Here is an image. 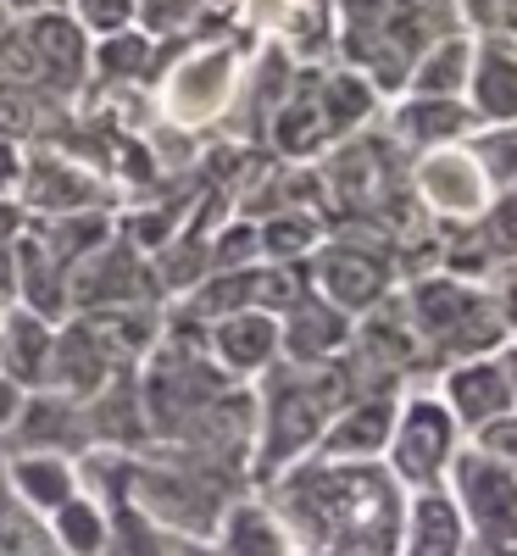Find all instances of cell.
Segmentation results:
<instances>
[{
    "instance_id": "24",
    "label": "cell",
    "mask_w": 517,
    "mask_h": 556,
    "mask_svg": "<svg viewBox=\"0 0 517 556\" xmlns=\"http://www.w3.org/2000/svg\"><path fill=\"white\" fill-rule=\"evenodd\" d=\"M12 401H17L12 390H0V417H7V412H12Z\"/></svg>"
},
{
    "instance_id": "16",
    "label": "cell",
    "mask_w": 517,
    "mask_h": 556,
    "mask_svg": "<svg viewBox=\"0 0 517 556\" xmlns=\"http://www.w3.org/2000/svg\"><path fill=\"white\" fill-rule=\"evenodd\" d=\"M217 345H223V356H228L234 367H240V374H251V367L273 362V351H278V323H273V317H262V312L228 317L223 329H217Z\"/></svg>"
},
{
    "instance_id": "23",
    "label": "cell",
    "mask_w": 517,
    "mask_h": 556,
    "mask_svg": "<svg viewBox=\"0 0 517 556\" xmlns=\"http://www.w3.org/2000/svg\"><path fill=\"white\" fill-rule=\"evenodd\" d=\"M501 367H506V384H512V406H517V340L501 345Z\"/></svg>"
},
{
    "instance_id": "20",
    "label": "cell",
    "mask_w": 517,
    "mask_h": 556,
    "mask_svg": "<svg viewBox=\"0 0 517 556\" xmlns=\"http://www.w3.org/2000/svg\"><path fill=\"white\" fill-rule=\"evenodd\" d=\"M484 290H490V301H495V317H501L506 340H517V262L495 267V273L484 278Z\"/></svg>"
},
{
    "instance_id": "1",
    "label": "cell",
    "mask_w": 517,
    "mask_h": 556,
    "mask_svg": "<svg viewBox=\"0 0 517 556\" xmlns=\"http://www.w3.org/2000/svg\"><path fill=\"white\" fill-rule=\"evenodd\" d=\"M273 518L295 556H395L406 523V490L384 462L312 456L273 490Z\"/></svg>"
},
{
    "instance_id": "3",
    "label": "cell",
    "mask_w": 517,
    "mask_h": 556,
    "mask_svg": "<svg viewBox=\"0 0 517 556\" xmlns=\"http://www.w3.org/2000/svg\"><path fill=\"white\" fill-rule=\"evenodd\" d=\"M462 445H467V434H462V424L451 417V406L440 395L423 390V395H406L395 406V429H390V445H384V468L395 473V484L406 495L440 490Z\"/></svg>"
},
{
    "instance_id": "12",
    "label": "cell",
    "mask_w": 517,
    "mask_h": 556,
    "mask_svg": "<svg viewBox=\"0 0 517 556\" xmlns=\"http://www.w3.org/2000/svg\"><path fill=\"white\" fill-rule=\"evenodd\" d=\"M395 128H401L406 146H417V151H440V146H462V139L479 128V117H474V106H467V101L412 96V101L395 112Z\"/></svg>"
},
{
    "instance_id": "14",
    "label": "cell",
    "mask_w": 517,
    "mask_h": 556,
    "mask_svg": "<svg viewBox=\"0 0 517 556\" xmlns=\"http://www.w3.org/2000/svg\"><path fill=\"white\" fill-rule=\"evenodd\" d=\"M467 73H474V45L467 39H434L423 62L412 67V96H445L462 101L467 96Z\"/></svg>"
},
{
    "instance_id": "9",
    "label": "cell",
    "mask_w": 517,
    "mask_h": 556,
    "mask_svg": "<svg viewBox=\"0 0 517 556\" xmlns=\"http://www.w3.org/2000/svg\"><path fill=\"white\" fill-rule=\"evenodd\" d=\"M317 285H323V301L340 306V312H373L390 290V262L373 256V251H356V245H335L323 251L317 262Z\"/></svg>"
},
{
    "instance_id": "6",
    "label": "cell",
    "mask_w": 517,
    "mask_h": 556,
    "mask_svg": "<svg viewBox=\"0 0 517 556\" xmlns=\"http://www.w3.org/2000/svg\"><path fill=\"white\" fill-rule=\"evenodd\" d=\"M417 195L429 201V212L451 223H479L484 206L495 201V184L474 156V146H440V151H423L417 162Z\"/></svg>"
},
{
    "instance_id": "15",
    "label": "cell",
    "mask_w": 517,
    "mask_h": 556,
    "mask_svg": "<svg viewBox=\"0 0 517 556\" xmlns=\"http://www.w3.org/2000/svg\"><path fill=\"white\" fill-rule=\"evenodd\" d=\"M223 556H295L273 506H234L223 518Z\"/></svg>"
},
{
    "instance_id": "22",
    "label": "cell",
    "mask_w": 517,
    "mask_h": 556,
    "mask_svg": "<svg viewBox=\"0 0 517 556\" xmlns=\"http://www.w3.org/2000/svg\"><path fill=\"white\" fill-rule=\"evenodd\" d=\"M462 556H517V545H501V540H479V534H467Z\"/></svg>"
},
{
    "instance_id": "21",
    "label": "cell",
    "mask_w": 517,
    "mask_h": 556,
    "mask_svg": "<svg viewBox=\"0 0 517 556\" xmlns=\"http://www.w3.org/2000/svg\"><path fill=\"white\" fill-rule=\"evenodd\" d=\"M267 245L273 251H301V245H312V228L306 223H278V228H267Z\"/></svg>"
},
{
    "instance_id": "5",
    "label": "cell",
    "mask_w": 517,
    "mask_h": 556,
    "mask_svg": "<svg viewBox=\"0 0 517 556\" xmlns=\"http://www.w3.org/2000/svg\"><path fill=\"white\" fill-rule=\"evenodd\" d=\"M445 495L456 501L467 534L517 545V473H506L501 462L479 456L474 445H462L451 473H445Z\"/></svg>"
},
{
    "instance_id": "18",
    "label": "cell",
    "mask_w": 517,
    "mask_h": 556,
    "mask_svg": "<svg viewBox=\"0 0 517 556\" xmlns=\"http://www.w3.org/2000/svg\"><path fill=\"white\" fill-rule=\"evenodd\" d=\"M17 490L45 506V513H56L62 501H73V473L62 468V462H23L17 468Z\"/></svg>"
},
{
    "instance_id": "4",
    "label": "cell",
    "mask_w": 517,
    "mask_h": 556,
    "mask_svg": "<svg viewBox=\"0 0 517 556\" xmlns=\"http://www.w3.org/2000/svg\"><path fill=\"white\" fill-rule=\"evenodd\" d=\"M345 406V384L340 374H295L273 390V412H267V445H262V468L285 473L295 468V456L312 451L323 440V429L335 424V412Z\"/></svg>"
},
{
    "instance_id": "7",
    "label": "cell",
    "mask_w": 517,
    "mask_h": 556,
    "mask_svg": "<svg viewBox=\"0 0 517 556\" xmlns=\"http://www.w3.org/2000/svg\"><path fill=\"white\" fill-rule=\"evenodd\" d=\"M434 395L451 406L462 434H474V429L495 424V417L517 412L512 406V384H506V367H501V351L495 356H474V362H451L445 367V384Z\"/></svg>"
},
{
    "instance_id": "13",
    "label": "cell",
    "mask_w": 517,
    "mask_h": 556,
    "mask_svg": "<svg viewBox=\"0 0 517 556\" xmlns=\"http://www.w3.org/2000/svg\"><path fill=\"white\" fill-rule=\"evenodd\" d=\"M345 334H351V323H345L340 306H328V301H295V306H290L285 345H290L295 362H306V367L328 362V356L345 345Z\"/></svg>"
},
{
    "instance_id": "2",
    "label": "cell",
    "mask_w": 517,
    "mask_h": 556,
    "mask_svg": "<svg viewBox=\"0 0 517 556\" xmlns=\"http://www.w3.org/2000/svg\"><path fill=\"white\" fill-rule=\"evenodd\" d=\"M406 317L423 340V351L440 356V367L451 362H474V356H495L506 340L495 301L484 285H467L456 273H434V278H417L412 295H406Z\"/></svg>"
},
{
    "instance_id": "11",
    "label": "cell",
    "mask_w": 517,
    "mask_h": 556,
    "mask_svg": "<svg viewBox=\"0 0 517 556\" xmlns=\"http://www.w3.org/2000/svg\"><path fill=\"white\" fill-rule=\"evenodd\" d=\"M467 523L456 513V501L440 490H417L406 495V523H401V551L395 556H462Z\"/></svg>"
},
{
    "instance_id": "8",
    "label": "cell",
    "mask_w": 517,
    "mask_h": 556,
    "mask_svg": "<svg viewBox=\"0 0 517 556\" xmlns=\"http://www.w3.org/2000/svg\"><path fill=\"white\" fill-rule=\"evenodd\" d=\"M395 406H401L395 390L345 401L335 412V424L323 429L317 456H328V462H384V445H390V429H395Z\"/></svg>"
},
{
    "instance_id": "19",
    "label": "cell",
    "mask_w": 517,
    "mask_h": 556,
    "mask_svg": "<svg viewBox=\"0 0 517 556\" xmlns=\"http://www.w3.org/2000/svg\"><path fill=\"white\" fill-rule=\"evenodd\" d=\"M467 445H474L479 456H490V462H501L506 473H517V412H506V417H495V424L474 429V434H467Z\"/></svg>"
},
{
    "instance_id": "10",
    "label": "cell",
    "mask_w": 517,
    "mask_h": 556,
    "mask_svg": "<svg viewBox=\"0 0 517 556\" xmlns=\"http://www.w3.org/2000/svg\"><path fill=\"white\" fill-rule=\"evenodd\" d=\"M462 101L474 106L479 128H512L517 123V45H479Z\"/></svg>"
},
{
    "instance_id": "17",
    "label": "cell",
    "mask_w": 517,
    "mask_h": 556,
    "mask_svg": "<svg viewBox=\"0 0 517 556\" xmlns=\"http://www.w3.org/2000/svg\"><path fill=\"white\" fill-rule=\"evenodd\" d=\"M56 540L73 551V556H96L106 545V523L96 506H84V501H62L56 506Z\"/></svg>"
}]
</instances>
